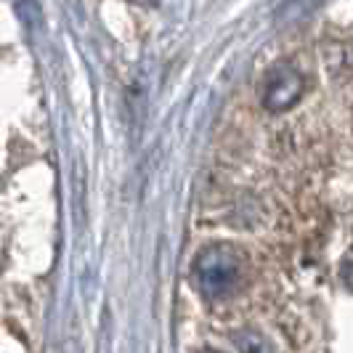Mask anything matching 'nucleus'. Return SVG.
<instances>
[{"instance_id":"nucleus-1","label":"nucleus","mask_w":353,"mask_h":353,"mask_svg":"<svg viewBox=\"0 0 353 353\" xmlns=\"http://www.w3.org/2000/svg\"><path fill=\"white\" fill-rule=\"evenodd\" d=\"M242 274H245L242 258L223 245L208 248L194 261L196 284L208 298H229L242 282Z\"/></svg>"},{"instance_id":"nucleus-2","label":"nucleus","mask_w":353,"mask_h":353,"mask_svg":"<svg viewBox=\"0 0 353 353\" xmlns=\"http://www.w3.org/2000/svg\"><path fill=\"white\" fill-rule=\"evenodd\" d=\"M305 93V80L292 64H276L265 72L263 88H261V104L268 112H287L295 106Z\"/></svg>"},{"instance_id":"nucleus-3","label":"nucleus","mask_w":353,"mask_h":353,"mask_svg":"<svg viewBox=\"0 0 353 353\" xmlns=\"http://www.w3.org/2000/svg\"><path fill=\"white\" fill-rule=\"evenodd\" d=\"M234 343H236L239 353H271L268 340H265L261 332H255V330H242V332H236V335H234Z\"/></svg>"},{"instance_id":"nucleus-4","label":"nucleus","mask_w":353,"mask_h":353,"mask_svg":"<svg viewBox=\"0 0 353 353\" xmlns=\"http://www.w3.org/2000/svg\"><path fill=\"white\" fill-rule=\"evenodd\" d=\"M202 353H218V351H202Z\"/></svg>"}]
</instances>
